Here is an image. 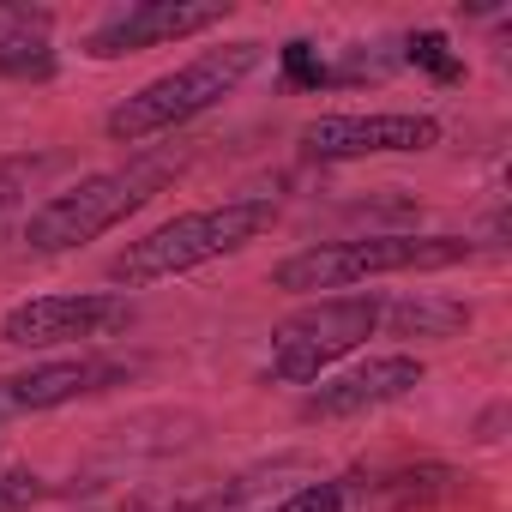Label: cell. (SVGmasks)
Masks as SVG:
<instances>
[{
	"mask_svg": "<svg viewBox=\"0 0 512 512\" xmlns=\"http://www.w3.org/2000/svg\"><path fill=\"white\" fill-rule=\"evenodd\" d=\"M272 223H278V199L272 193H235L223 205H199V211H181V217L145 229L139 241H127L103 266V278L121 296L127 290H151V284L187 278V272H199L211 260H229V253L253 247Z\"/></svg>",
	"mask_w": 512,
	"mask_h": 512,
	"instance_id": "1",
	"label": "cell"
},
{
	"mask_svg": "<svg viewBox=\"0 0 512 512\" xmlns=\"http://www.w3.org/2000/svg\"><path fill=\"white\" fill-rule=\"evenodd\" d=\"M476 253L470 235H416V229H380V235H350V241H314L296 247L290 260L272 266V290L290 296H344L374 278H404V272H452Z\"/></svg>",
	"mask_w": 512,
	"mask_h": 512,
	"instance_id": "2",
	"label": "cell"
},
{
	"mask_svg": "<svg viewBox=\"0 0 512 512\" xmlns=\"http://www.w3.org/2000/svg\"><path fill=\"white\" fill-rule=\"evenodd\" d=\"M266 43H253V37H241V43H223V49H199L193 61H181L175 73H157V79H145L139 91H127L109 115H103V133L115 139V145H151V139H163V133H181L187 121H199V115H211L223 97H235L253 73L266 67Z\"/></svg>",
	"mask_w": 512,
	"mask_h": 512,
	"instance_id": "3",
	"label": "cell"
},
{
	"mask_svg": "<svg viewBox=\"0 0 512 512\" xmlns=\"http://www.w3.org/2000/svg\"><path fill=\"white\" fill-rule=\"evenodd\" d=\"M175 175V157L151 151L127 169H97V175H79L73 187L49 193L31 217H25V241L31 253H73L109 229H121L133 211H145L157 199V187Z\"/></svg>",
	"mask_w": 512,
	"mask_h": 512,
	"instance_id": "4",
	"label": "cell"
},
{
	"mask_svg": "<svg viewBox=\"0 0 512 512\" xmlns=\"http://www.w3.org/2000/svg\"><path fill=\"white\" fill-rule=\"evenodd\" d=\"M386 296L374 290H344V296H308L296 314L272 326L266 350V380L278 386H314L326 380L344 356H356L368 338H380Z\"/></svg>",
	"mask_w": 512,
	"mask_h": 512,
	"instance_id": "5",
	"label": "cell"
},
{
	"mask_svg": "<svg viewBox=\"0 0 512 512\" xmlns=\"http://www.w3.org/2000/svg\"><path fill=\"white\" fill-rule=\"evenodd\" d=\"M133 296L121 290H55V296H31L0 314V344L25 350V356H49V350H91L115 332L133 326Z\"/></svg>",
	"mask_w": 512,
	"mask_h": 512,
	"instance_id": "6",
	"label": "cell"
},
{
	"mask_svg": "<svg viewBox=\"0 0 512 512\" xmlns=\"http://www.w3.org/2000/svg\"><path fill=\"white\" fill-rule=\"evenodd\" d=\"M446 139V127L422 109H380V115H314L296 145L308 163H368V157H422Z\"/></svg>",
	"mask_w": 512,
	"mask_h": 512,
	"instance_id": "7",
	"label": "cell"
},
{
	"mask_svg": "<svg viewBox=\"0 0 512 512\" xmlns=\"http://www.w3.org/2000/svg\"><path fill=\"white\" fill-rule=\"evenodd\" d=\"M127 362L121 356H97V350H79V356H49V362H31L19 374H0V416H43V410H67L79 398H97V392H115L127 386Z\"/></svg>",
	"mask_w": 512,
	"mask_h": 512,
	"instance_id": "8",
	"label": "cell"
},
{
	"mask_svg": "<svg viewBox=\"0 0 512 512\" xmlns=\"http://www.w3.org/2000/svg\"><path fill=\"white\" fill-rule=\"evenodd\" d=\"M229 19V0H139V7L103 19L91 37H85V55L91 61H121V55H145V49H163V43H187V37H205Z\"/></svg>",
	"mask_w": 512,
	"mask_h": 512,
	"instance_id": "9",
	"label": "cell"
},
{
	"mask_svg": "<svg viewBox=\"0 0 512 512\" xmlns=\"http://www.w3.org/2000/svg\"><path fill=\"white\" fill-rule=\"evenodd\" d=\"M422 380H428V368H422V356H410V350L368 356L362 368H344V374L314 380V386L302 392V422H350V416L386 410V404L410 398Z\"/></svg>",
	"mask_w": 512,
	"mask_h": 512,
	"instance_id": "10",
	"label": "cell"
},
{
	"mask_svg": "<svg viewBox=\"0 0 512 512\" xmlns=\"http://www.w3.org/2000/svg\"><path fill=\"white\" fill-rule=\"evenodd\" d=\"M55 73H61L55 13H43V7H0V79L49 85Z\"/></svg>",
	"mask_w": 512,
	"mask_h": 512,
	"instance_id": "11",
	"label": "cell"
},
{
	"mask_svg": "<svg viewBox=\"0 0 512 512\" xmlns=\"http://www.w3.org/2000/svg\"><path fill=\"white\" fill-rule=\"evenodd\" d=\"M470 320H476V308H470V302L422 290V296H398V302H386L380 332H386V338H404V344H440V338L470 332Z\"/></svg>",
	"mask_w": 512,
	"mask_h": 512,
	"instance_id": "12",
	"label": "cell"
},
{
	"mask_svg": "<svg viewBox=\"0 0 512 512\" xmlns=\"http://www.w3.org/2000/svg\"><path fill=\"white\" fill-rule=\"evenodd\" d=\"M344 500H350V488H344L338 476H320V482H302L296 494H284V500L266 506V512H344Z\"/></svg>",
	"mask_w": 512,
	"mask_h": 512,
	"instance_id": "13",
	"label": "cell"
},
{
	"mask_svg": "<svg viewBox=\"0 0 512 512\" xmlns=\"http://www.w3.org/2000/svg\"><path fill=\"white\" fill-rule=\"evenodd\" d=\"M49 494V482L37 470H0V512H31Z\"/></svg>",
	"mask_w": 512,
	"mask_h": 512,
	"instance_id": "14",
	"label": "cell"
},
{
	"mask_svg": "<svg viewBox=\"0 0 512 512\" xmlns=\"http://www.w3.org/2000/svg\"><path fill=\"white\" fill-rule=\"evenodd\" d=\"M19 175H25V163H0V205L19 193Z\"/></svg>",
	"mask_w": 512,
	"mask_h": 512,
	"instance_id": "15",
	"label": "cell"
}]
</instances>
